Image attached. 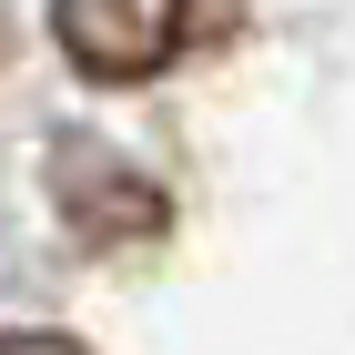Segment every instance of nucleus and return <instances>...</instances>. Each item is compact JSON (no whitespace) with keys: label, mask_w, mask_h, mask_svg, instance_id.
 I'll return each mask as SVG.
<instances>
[{"label":"nucleus","mask_w":355,"mask_h":355,"mask_svg":"<svg viewBox=\"0 0 355 355\" xmlns=\"http://www.w3.org/2000/svg\"><path fill=\"white\" fill-rule=\"evenodd\" d=\"M244 0H51V41L82 82H153L193 51H223Z\"/></svg>","instance_id":"f257e3e1"},{"label":"nucleus","mask_w":355,"mask_h":355,"mask_svg":"<svg viewBox=\"0 0 355 355\" xmlns=\"http://www.w3.org/2000/svg\"><path fill=\"white\" fill-rule=\"evenodd\" d=\"M51 203H61V223H71L82 254L153 244V234L173 223V193L153 183L142 163H122L112 142H92V132H61L51 142Z\"/></svg>","instance_id":"f03ea898"},{"label":"nucleus","mask_w":355,"mask_h":355,"mask_svg":"<svg viewBox=\"0 0 355 355\" xmlns=\"http://www.w3.org/2000/svg\"><path fill=\"white\" fill-rule=\"evenodd\" d=\"M0 355H82L71 335H41V325H0Z\"/></svg>","instance_id":"7ed1b4c3"}]
</instances>
